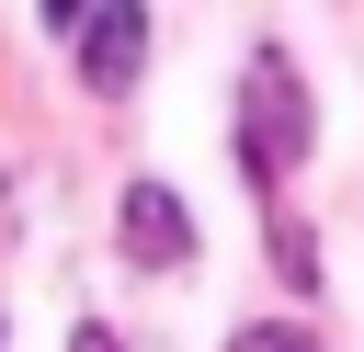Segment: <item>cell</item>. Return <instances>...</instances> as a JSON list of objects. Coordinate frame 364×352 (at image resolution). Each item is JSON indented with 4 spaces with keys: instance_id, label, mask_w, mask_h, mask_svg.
Instances as JSON below:
<instances>
[{
    "instance_id": "obj_2",
    "label": "cell",
    "mask_w": 364,
    "mask_h": 352,
    "mask_svg": "<svg viewBox=\"0 0 364 352\" xmlns=\"http://www.w3.org/2000/svg\"><path fill=\"white\" fill-rule=\"evenodd\" d=\"M114 238H125V261H136V273H182V261H193V204H182L171 182H125Z\"/></svg>"
},
{
    "instance_id": "obj_1",
    "label": "cell",
    "mask_w": 364,
    "mask_h": 352,
    "mask_svg": "<svg viewBox=\"0 0 364 352\" xmlns=\"http://www.w3.org/2000/svg\"><path fill=\"white\" fill-rule=\"evenodd\" d=\"M307 136H318V114H307V79H296V57H284V45H262V57L239 68V170L273 193V182L307 159Z\"/></svg>"
},
{
    "instance_id": "obj_5",
    "label": "cell",
    "mask_w": 364,
    "mask_h": 352,
    "mask_svg": "<svg viewBox=\"0 0 364 352\" xmlns=\"http://www.w3.org/2000/svg\"><path fill=\"white\" fill-rule=\"evenodd\" d=\"M228 352H318V341H307V329H296V318H250V329H239V341H228Z\"/></svg>"
},
{
    "instance_id": "obj_7",
    "label": "cell",
    "mask_w": 364,
    "mask_h": 352,
    "mask_svg": "<svg viewBox=\"0 0 364 352\" xmlns=\"http://www.w3.org/2000/svg\"><path fill=\"white\" fill-rule=\"evenodd\" d=\"M68 352H125V341H114V329H91V318H80V329H68Z\"/></svg>"
},
{
    "instance_id": "obj_3",
    "label": "cell",
    "mask_w": 364,
    "mask_h": 352,
    "mask_svg": "<svg viewBox=\"0 0 364 352\" xmlns=\"http://www.w3.org/2000/svg\"><path fill=\"white\" fill-rule=\"evenodd\" d=\"M136 68H148V0H91V23H80V79H91V91H136Z\"/></svg>"
},
{
    "instance_id": "obj_8",
    "label": "cell",
    "mask_w": 364,
    "mask_h": 352,
    "mask_svg": "<svg viewBox=\"0 0 364 352\" xmlns=\"http://www.w3.org/2000/svg\"><path fill=\"white\" fill-rule=\"evenodd\" d=\"M0 352H11V329H0Z\"/></svg>"
},
{
    "instance_id": "obj_6",
    "label": "cell",
    "mask_w": 364,
    "mask_h": 352,
    "mask_svg": "<svg viewBox=\"0 0 364 352\" xmlns=\"http://www.w3.org/2000/svg\"><path fill=\"white\" fill-rule=\"evenodd\" d=\"M34 11H46L57 34H80V23H91V0H34Z\"/></svg>"
},
{
    "instance_id": "obj_4",
    "label": "cell",
    "mask_w": 364,
    "mask_h": 352,
    "mask_svg": "<svg viewBox=\"0 0 364 352\" xmlns=\"http://www.w3.org/2000/svg\"><path fill=\"white\" fill-rule=\"evenodd\" d=\"M273 273H284V284H296V295H307V284H318V238H307V227H296V216H273Z\"/></svg>"
}]
</instances>
